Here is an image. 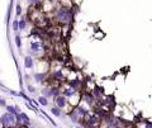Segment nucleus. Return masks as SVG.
<instances>
[{
	"label": "nucleus",
	"instance_id": "nucleus-11",
	"mask_svg": "<svg viewBox=\"0 0 152 128\" xmlns=\"http://www.w3.org/2000/svg\"><path fill=\"white\" fill-rule=\"evenodd\" d=\"M13 28H14V31H18V29H19V23L17 20L13 23Z\"/></svg>",
	"mask_w": 152,
	"mask_h": 128
},
{
	"label": "nucleus",
	"instance_id": "nucleus-9",
	"mask_svg": "<svg viewBox=\"0 0 152 128\" xmlns=\"http://www.w3.org/2000/svg\"><path fill=\"white\" fill-rule=\"evenodd\" d=\"M40 103L42 105H47V99L46 98H40Z\"/></svg>",
	"mask_w": 152,
	"mask_h": 128
},
{
	"label": "nucleus",
	"instance_id": "nucleus-19",
	"mask_svg": "<svg viewBox=\"0 0 152 128\" xmlns=\"http://www.w3.org/2000/svg\"><path fill=\"white\" fill-rule=\"evenodd\" d=\"M77 128H81V127H77Z\"/></svg>",
	"mask_w": 152,
	"mask_h": 128
},
{
	"label": "nucleus",
	"instance_id": "nucleus-5",
	"mask_svg": "<svg viewBox=\"0 0 152 128\" xmlns=\"http://www.w3.org/2000/svg\"><path fill=\"white\" fill-rule=\"evenodd\" d=\"M18 117H19V119H23V122L26 123V124H28V123H29V118H28L26 114H23V113H20V114H19Z\"/></svg>",
	"mask_w": 152,
	"mask_h": 128
},
{
	"label": "nucleus",
	"instance_id": "nucleus-10",
	"mask_svg": "<svg viewBox=\"0 0 152 128\" xmlns=\"http://www.w3.org/2000/svg\"><path fill=\"white\" fill-rule=\"evenodd\" d=\"M15 42H17V46L20 47L22 46V41H20V37H15Z\"/></svg>",
	"mask_w": 152,
	"mask_h": 128
},
{
	"label": "nucleus",
	"instance_id": "nucleus-3",
	"mask_svg": "<svg viewBox=\"0 0 152 128\" xmlns=\"http://www.w3.org/2000/svg\"><path fill=\"white\" fill-rule=\"evenodd\" d=\"M24 65H26L27 68H31V67L33 66V60H32V57L27 56V57H26V61H24Z\"/></svg>",
	"mask_w": 152,
	"mask_h": 128
},
{
	"label": "nucleus",
	"instance_id": "nucleus-1",
	"mask_svg": "<svg viewBox=\"0 0 152 128\" xmlns=\"http://www.w3.org/2000/svg\"><path fill=\"white\" fill-rule=\"evenodd\" d=\"M57 18H58V20H61L62 23L70 22V19H71V12H70V9L61 8L60 10L57 12Z\"/></svg>",
	"mask_w": 152,
	"mask_h": 128
},
{
	"label": "nucleus",
	"instance_id": "nucleus-17",
	"mask_svg": "<svg viewBox=\"0 0 152 128\" xmlns=\"http://www.w3.org/2000/svg\"><path fill=\"white\" fill-rule=\"evenodd\" d=\"M17 9H18V10H17V14H20V12H22V9H20V7H19V5H18V8H17Z\"/></svg>",
	"mask_w": 152,
	"mask_h": 128
},
{
	"label": "nucleus",
	"instance_id": "nucleus-12",
	"mask_svg": "<svg viewBox=\"0 0 152 128\" xmlns=\"http://www.w3.org/2000/svg\"><path fill=\"white\" fill-rule=\"evenodd\" d=\"M73 93H75V91H73L72 89H67V90L65 91V94H66V95H68V96H70V95H72V94H73Z\"/></svg>",
	"mask_w": 152,
	"mask_h": 128
},
{
	"label": "nucleus",
	"instance_id": "nucleus-15",
	"mask_svg": "<svg viewBox=\"0 0 152 128\" xmlns=\"http://www.w3.org/2000/svg\"><path fill=\"white\" fill-rule=\"evenodd\" d=\"M55 77H56V79H61V77H62V72H61V71H58V72H56V75H55Z\"/></svg>",
	"mask_w": 152,
	"mask_h": 128
},
{
	"label": "nucleus",
	"instance_id": "nucleus-2",
	"mask_svg": "<svg viewBox=\"0 0 152 128\" xmlns=\"http://www.w3.org/2000/svg\"><path fill=\"white\" fill-rule=\"evenodd\" d=\"M0 122H1L4 126H10L14 122V115L13 114H4L0 118Z\"/></svg>",
	"mask_w": 152,
	"mask_h": 128
},
{
	"label": "nucleus",
	"instance_id": "nucleus-18",
	"mask_svg": "<svg viewBox=\"0 0 152 128\" xmlns=\"http://www.w3.org/2000/svg\"><path fill=\"white\" fill-rule=\"evenodd\" d=\"M1 100H3V99H1V98H0V101H1Z\"/></svg>",
	"mask_w": 152,
	"mask_h": 128
},
{
	"label": "nucleus",
	"instance_id": "nucleus-14",
	"mask_svg": "<svg viewBox=\"0 0 152 128\" xmlns=\"http://www.w3.org/2000/svg\"><path fill=\"white\" fill-rule=\"evenodd\" d=\"M34 77H36V79H37V81H41V80H42V79H43V75H40V74H37V75H36V76H34Z\"/></svg>",
	"mask_w": 152,
	"mask_h": 128
},
{
	"label": "nucleus",
	"instance_id": "nucleus-13",
	"mask_svg": "<svg viewBox=\"0 0 152 128\" xmlns=\"http://www.w3.org/2000/svg\"><path fill=\"white\" fill-rule=\"evenodd\" d=\"M7 109L9 110V113H12V114H14V113H15V110H14V108H13V107H10V105H8V107H7Z\"/></svg>",
	"mask_w": 152,
	"mask_h": 128
},
{
	"label": "nucleus",
	"instance_id": "nucleus-4",
	"mask_svg": "<svg viewBox=\"0 0 152 128\" xmlns=\"http://www.w3.org/2000/svg\"><path fill=\"white\" fill-rule=\"evenodd\" d=\"M65 98H61V96H58L57 99H56V104L60 107V108H62V107H65Z\"/></svg>",
	"mask_w": 152,
	"mask_h": 128
},
{
	"label": "nucleus",
	"instance_id": "nucleus-16",
	"mask_svg": "<svg viewBox=\"0 0 152 128\" xmlns=\"http://www.w3.org/2000/svg\"><path fill=\"white\" fill-rule=\"evenodd\" d=\"M146 128H152V122H151V123H147V124H146Z\"/></svg>",
	"mask_w": 152,
	"mask_h": 128
},
{
	"label": "nucleus",
	"instance_id": "nucleus-6",
	"mask_svg": "<svg viewBox=\"0 0 152 128\" xmlns=\"http://www.w3.org/2000/svg\"><path fill=\"white\" fill-rule=\"evenodd\" d=\"M51 112H52L56 117H60V115H61V112H60V109H58V108H52Z\"/></svg>",
	"mask_w": 152,
	"mask_h": 128
},
{
	"label": "nucleus",
	"instance_id": "nucleus-7",
	"mask_svg": "<svg viewBox=\"0 0 152 128\" xmlns=\"http://www.w3.org/2000/svg\"><path fill=\"white\" fill-rule=\"evenodd\" d=\"M40 43H32V50L33 51H38V48H40Z\"/></svg>",
	"mask_w": 152,
	"mask_h": 128
},
{
	"label": "nucleus",
	"instance_id": "nucleus-8",
	"mask_svg": "<svg viewBox=\"0 0 152 128\" xmlns=\"http://www.w3.org/2000/svg\"><path fill=\"white\" fill-rule=\"evenodd\" d=\"M24 27H26V22L22 19V20L19 22V29H24Z\"/></svg>",
	"mask_w": 152,
	"mask_h": 128
}]
</instances>
